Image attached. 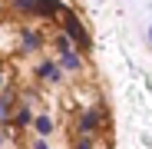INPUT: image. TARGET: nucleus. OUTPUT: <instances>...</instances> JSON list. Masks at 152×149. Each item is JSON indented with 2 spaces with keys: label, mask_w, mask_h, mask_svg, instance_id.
<instances>
[{
  "label": "nucleus",
  "mask_w": 152,
  "mask_h": 149,
  "mask_svg": "<svg viewBox=\"0 0 152 149\" xmlns=\"http://www.w3.org/2000/svg\"><path fill=\"white\" fill-rule=\"evenodd\" d=\"M30 119H33V116H30V109H20V113H17V123H20V126H27Z\"/></svg>",
  "instance_id": "obj_8"
},
{
  "label": "nucleus",
  "mask_w": 152,
  "mask_h": 149,
  "mask_svg": "<svg viewBox=\"0 0 152 149\" xmlns=\"http://www.w3.org/2000/svg\"><path fill=\"white\" fill-rule=\"evenodd\" d=\"M7 113H10V99H0V119H7Z\"/></svg>",
  "instance_id": "obj_9"
},
{
  "label": "nucleus",
  "mask_w": 152,
  "mask_h": 149,
  "mask_svg": "<svg viewBox=\"0 0 152 149\" xmlns=\"http://www.w3.org/2000/svg\"><path fill=\"white\" fill-rule=\"evenodd\" d=\"M96 123H99V113H96V109H93V113H86V116H83V119H80V126H83V129H86V133H89V129H93V126H96Z\"/></svg>",
  "instance_id": "obj_6"
},
{
  "label": "nucleus",
  "mask_w": 152,
  "mask_h": 149,
  "mask_svg": "<svg viewBox=\"0 0 152 149\" xmlns=\"http://www.w3.org/2000/svg\"><path fill=\"white\" fill-rule=\"evenodd\" d=\"M0 90H4V76H0Z\"/></svg>",
  "instance_id": "obj_13"
},
{
  "label": "nucleus",
  "mask_w": 152,
  "mask_h": 149,
  "mask_svg": "<svg viewBox=\"0 0 152 149\" xmlns=\"http://www.w3.org/2000/svg\"><path fill=\"white\" fill-rule=\"evenodd\" d=\"M89 146H93L89 139H80V146H76V149H89Z\"/></svg>",
  "instance_id": "obj_10"
},
{
  "label": "nucleus",
  "mask_w": 152,
  "mask_h": 149,
  "mask_svg": "<svg viewBox=\"0 0 152 149\" xmlns=\"http://www.w3.org/2000/svg\"><path fill=\"white\" fill-rule=\"evenodd\" d=\"M56 7H60V0H33V10H37L40 17H50Z\"/></svg>",
  "instance_id": "obj_2"
},
{
  "label": "nucleus",
  "mask_w": 152,
  "mask_h": 149,
  "mask_svg": "<svg viewBox=\"0 0 152 149\" xmlns=\"http://www.w3.org/2000/svg\"><path fill=\"white\" fill-rule=\"evenodd\" d=\"M60 66H66V70H80L83 60H80V53H63V57H60Z\"/></svg>",
  "instance_id": "obj_5"
},
{
  "label": "nucleus",
  "mask_w": 152,
  "mask_h": 149,
  "mask_svg": "<svg viewBox=\"0 0 152 149\" xmlns=\"http://www.w3.org/2000/svg\"><path fill=\"white\" fill-rule=\"evenodd\" d=\"M37 73H40L43 80H60V66H56V63H40Z\"/></svg>",
  "instance_id": "obj_3"
},
{
  "label": "nucleus",
  "mask_w": 152,
  "mask_h": 149,
  "mask_svg": "<svg viewBox=\"0 0 152 149\" xmlns=\"http://www.w3.org/2000/svg\"><path fill=\"white\" fill-rule=\"evenodd\" d=\"M23 50H37V33H27V37H23Z\"/></svg>",
  "instance_id": "obj_7"
},
{
  "label": "nucleus",
  "mask_w": 152,
  "mask_h": 149,
  "mask_svg": "<svg viewBox=\"0 0 152 149\" xmlns=\"http://www.w3.org/2000/svg\"><path fill=\"white\" fill-rule=\"evenodd\" d=\"M63 20H66V33H69V40H73L76 46H83V50H86V46H89V37H86V30H83V23L76 20L73 13H66Z\"/></svg>",
  "instance_id": "obj_1"
},
{
  "label": "nucleus",
  "mask_w": 152,
  "mask_h": 149,
  "mask_svg": "<svg viewBox=\"0 0 152 149\" xmlns=\"http://www.w3.org/2000/svg\"><path fill=\"white\" fill-rule=\"evenodd\" d=\"M145 37H149V43H152V23H149V33H145Z\"/></svg>",
  "instance_id": "obj_12"
},
{
  "label": "nucleus",
  "mask_w": 152,
  "mask_h": 149,
  "mask_svg": "<svg viewBox=\"0 0 152 149\" xmlns=\"http://www.w3.org/2000/svg\"><path fill=\"white\" fill-rule=\"evenodd\" d=\"M33 126H37L40 136H50V133H53V119H50V116H37V119H33Z\"/></svg>",
  "instance_id": "obj_4"
},
{
  "label": "nucleus",
  "mask_w": 152,
  "mask_h": 149,
  "mask_svg": "<svg viewBox=\"0 0 152 149\" xmlns=\"http://www.w3.org/2000/svg\"><path fill=\"white\" fill-rule=\"evenodd\" d=\"M33 149H50V146H46V142L40 139V142H33Z\"/></svg>",
  "instance_id": "obj_11"
}]
</instances>
